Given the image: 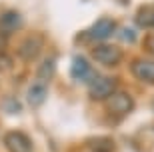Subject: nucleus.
I'll return each instance as SVG.
<instances>
[{"mask_svg": "<svg viewBox=\"0 0 154 152\" xmlns=\"http://www.w3.org/2000/svg\"><path fill=\"white\" fill-rule=\"evenodd\" d=\"M116 86H118L116 84V78L96 74V76L88 82V96H90L92 100H96V102L108 100L110 96L116 92Z\"/></svg>", "mask_w": 154, "mask_h": 152, "instance_id": "1", "label": "nucleus"}, {"mask_svg": "<svg viewBox=\"0 0 154 152\" xmlns=\"http://www.w3.org/2000/svg\"><path fill=\"white\" fill-rule=\"evenodd\" d=\"M90 56L94 58L98 64H102V66L114 68V66H118L120 60H122V50H120V46H116V44H106V42H102V44H98V46L92 48Z\"/></svg>", "mask_w": 154, "mask_h": 152, "instance_id": "2", "label": "nucleus"}, {"mask_svg": "<svg viewBox=\"0 0 154 152\" xmlns=\"http://www.w3.org/2000/svg\"><path fill=\"white\" fill-rule=\"evenodd\" d=\"M106 108H108V112L112 114V116H116V118H124L126 114H130L132 108H134V98H132L128 92L116 90L114 94L106 100Z\"/></svg>", "mask_w": 154, "mask_h": 152, "instance_id": "3", "label": "nucleus"}, {"mask_svg": "<svg viewBox=\"0 0 154 152\" xmlns=\"http://www.w3.org/2000/svg\"><path fill=\"white\" fill-rule=\"evenodd\" d=\"M4 144L8 148V152H34L32 140L28 138V134H24L20 130H10L4 134Z\"/></svg>", "mask_w": 154, "mask_h": 152, "instance_id": "4", "label": "nucleus"}, {"mask_svg": "<svg viewBox=\"0 0 154 152\" xmlns=\"http://www.w3.org/2000/svg\"><path fill=\"white\" fill-rule=\"evenodd\" d=\"M130 72L134 78L146 84H154V60L150 58H138L130 64Z\"/></svg>", "mask_w": 154, "mask_h": 152, "instance_id": "5", "label": "nucleus"}, {"mask_svg": "<svg viewBox=\"0 0 154 152\" xmlns=\"http://www.w3.org/2000/svg\"><path fill=\"white\" fill-rule=\"evenodd\" d=\"M70 74H72L74 80H80V82H90L96 76L94 68L90 66V62L86 60L84 56H74L72 66H70Z\"/></svg>", "mask_w": 154, "mask_h": 152, "instance_id": "6", "label": "nucleus"}, {"mask_svg": "<svg viewBox=\"0 0 154 152\" xmlns=\"http://www.w3.org/2000/svg\"><path fill=\"white\" fill-rule=\"evenodd\" d=\"M40 48H42V38L38 34H30L24 38V42L18 46V56L22 60H34L40 54Z\"/></svg>", "mask_w": 154, "mask_h": 152, "instance_id": "7", "label": "nucleus"}, {"mask_svg": "<svg viewBox=\"0 0 154 152\" xmlns=\"http://www.w3.org/2000/svg\"><path fill=\"white\" fill-rule=\"evenodd\" d=\"M116 30V22L112 20V18L104 16V18H98L96 22L90 26V30H88V36L94 40H106L110 36V34Z\"/></svg>", "mask_w": 154, "mask_h": 152, "instance_id": "8", "label": "nucleus"}, {"mask_svg": "<svg viewBox=\"0 0 154 152\" xmlns=\"http://www.w3.org/2000/svg\"><path fill=\"white\" fill-rule=\"evenodd\" d=\"M20 26H22V16L16 10H4L0 14V32L4 36L16 32Z\"/></svg>", "mask_w": 154, "mask_h": 152, "instance_id": "9", "label": "nucleus"}, {"mask_svg": "<svg viewBox=\"0 0 154 152\" xmlns=\"http://www.w3.org/2000/svg\"><path fill=\"white\" fill-rule=\"evenodd\" d=\"M46 84H42V82H38L36 80L34 84H30V88L26 90V100H28V104L30 106H40L42 102L46 100Z\"/></svg>", "mask_w": 154, "mask_h": 152, "instance_id": "10", "label": "nucleus"}, {"mask_svg": "<svg viewBox=\"0 0 154 152\" xmlns=\"http://www.w3.org/2000/svg\"><path fill=\"white\" fill-rule=\"evenodd\" d=\"M54 70H56L54 56L42 58V62L38 64V70H36V74H38V82H42V84H48V82H50V78L54 76Z\"/></svg>", "mask_w": 154, "mask_h": 152, "instance_id": "11", "label": "nucleus"}, {"mask_svg": "<svg viewBox=\"0 0 154 152\" xmlns=\"http://www.w3.org/2000/svg\"><path fill=\"white\" fill-rule=\"evenodd\" d=\"M88 148L92 152H114L116 144L110 136H94L88 140Z\"/></svg>", "mask_w": 154, "mask_h": 152, "instance_id": "12", "label": "nucleus"}, {"mask_svg": "<svg viewBox=\"0 0 154 152\" xmlns=\"http://www.w3.org/2000/svg\"><path fill=\"white\" fill-rule=\"evenodd\" d=\"M136 24L140 28H154V8H142L136 14Z\"/></svg>", "mask_w": 154, "mask_h": 152, "instance_id": "13", "label": "nucleus"}, {"mask_svg": "<svg viewBox=\"0 0 154 152\" xmlns=\"http://www.w3.org/2000/svg\"><path fill=\"white\" fill-rule=\"evenodd\" d=\"M148 48L154 52V36H150V38H148Z\"/></svg>", "mask_w": 154, "mask_h": 152, "instance_id": "14", "label": "nucleus"}]
</instances>
